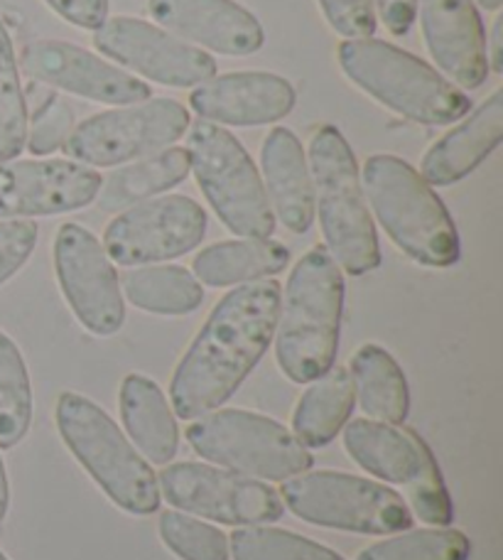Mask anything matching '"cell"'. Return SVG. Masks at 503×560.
I'll return each instance as SVG.
<instances>
[{
	"label": "cell",
	"mask_w": 503,
	"mask_h": 560,
	"mask_svg": "<svg viewBox=\"0 0 503 560\" xmlns=\"http://www.w3.org/2000/svg\"><path fill=\"white\" fill-rule=\"evenodd\" d=\"M280 293L278 280L264 278L219 300L169 382L175 416L192 420L236 394L273 342Z\"/></svg>",
	"instance_id": "cell-1"
},
{
	"label": "cell",
	"mask_w": 503,
	"mask_h": 560,
	"mask_svg": "<svg viewBox=\"0 0 503 560\" xmlns=\"http://www.w3.org/2000/svg\"><path fill=\"white\" fill-rule=\"evenodd\" d=\"M344 271L325 246L300 258L280 293L276 359L290 382L309 384L335 366L341 317H344Z\"/></svg>",
	"instance_id": "cell-2"
},
{
	"label": "cell",
	"mask_w": 503,
	"mask_h": 560,
	"mask_svg": "<svg viewBox=\"0 0 503 560\" xmlns=\"http://www.w3.org/2000/svg\"><path fill=\"white\" fill-rule=\"evenodd\" d=\"M361 187L378 224L408 258L428 268L459 261L461 244L452 214L410 163L390 153L371 155Z\"/></svg>",
	"instance_id": "cell-3"
},
{
	"label": "cell",
	"mask_w": 503,
	"mask_h": 560,
	"mask_svg": "<svg viewBox=\"0 0 503 560\" xmlns=\"http://www.w3.org/2000/svg\"><path fill=\"white\" fill-rule=\"evenodd\" d=\"M309 177L325 248L341 271L366 276L381 266L376 224L366 207L354 150L337 126H321L309 140Z\"/></svg>",
	"instance_id": "cell-4"
},
{
	"label": "cell",
	"mask_w": 503,
	"mask_h": 560,
	"mask_svg": "<svg viewBox=\"0 0 503 560\" xmlns=\"http://www.w3.org/2000/svg\"><path fill=\"white\" fill-rule=\"evenodd\" d=\"M337 62L361 92L416 124L447 126L471 108L469 96L437 69L384 39H344Z\"/></svg>",
	"instance_id": "cell-5"
},
{
	"label": "cell",
	"mask_w": 503,
	"mask_h": 560,
	"mask_svg": "<svg viewBox=\"0 0 503 560\" xmlns=\"http://www.w3.org/2000/svg\"><path fill=\"white\" fill-rule=\"evenodd\" d=\"M55 420L69 453L110 502L136 516L157 512V475L104 408L82 394L65 392L57 398Z\"/></svg>",
	"instance_id": "cell-6"
},
{
	"label": "cell",
	"mask_w": 503,
	"mask_h": 560,
	"mask_svg": "<svg viewBox=\"0 0 503 560\" xmlns=\"http://www.w3.org/2000/svg\"><path fill=\"white\" fill-rule=\"evenodd\" d=\"M187 131L189 170L221 224L241 238H270L276 217L246 148L224 126L201 118Z\"/></svg>",
	"instance_id": "cell-7"
},
{
	"label": "cell",
	"mask_w": 503,
	"mask_h": 560,
	"mask_svg": "<svg viewBox=\"0 0 503 560\" xmlns=\"http://www.w3.org/2000/svg\"><path fill=\"white\" fill-rule=\"evenodd\" d=\"M185 435L199 457L264 482H285L309 472L315 463L309 447L300 443L293 430L276 418L241 408L201 413L192 418Z\"/></svg>",
	"instance_id": "cell-8"
},
{
	"label": "cell",
	"mask_w": 503,
	"mask_h": 560,
	"mask_svg": "<svg viewBox=\"0 0 503 560\" xmlns=\"http://www.w3.org/2000/svg\"><path fill=\"white\" fill-rule=\"evenodd\" d=\"M278 494L283 506L302 522L335 532L390 536L412 526L410 509L398 492L374 479L337 469L290 477Z\"/></svg>",
	"instance_id": "cell-9"
},
{
	"label": "cell",
	"mask_w": 503,
	"mask_h": 560,
	"mask_svg": "<svg viewBox=\"0 0 503 560\" xmlns=\"http://www.w3.org/2000/svg\"><path fill=\"white\" fill-rule=\"evenodd\" d=\"M189 128V112L175 98L118 106L89 116L69 136L65 153L86 167H118L175 145Z\"/></svg>",
	"instance_id": "cell-10"
},
{
	"label": "cell",
	"mask_w": 503,
	"mask_h": 560,
	"mask_svg": "<svg viewBox=\"0 0 503 560\" xmlns=\"http://www.w3.org/2000/svg\"><path fill=\"white\" fill-rule=\"evenodd\" d=\"M157 487L179 512L229 526L273 524L285 512L283 499L264 479L214 465H167L160 469Z\"/></svg>",
	"instance_id": "cell-11"
},
{
	"label": "cell",
	"mask_w": 503,
	"mask_h": 560,
	"mask_svg": "<svg viewBox=\"0 0 503 560\" xmlns=\"http://www.w3.org/2000/svg\"><path fill=\"white\" fill-rule=\"evenodd\" d=\"M207 234V212L185 195L153 197L110 219L104 252L118 266H153L192 252Z\"/></svg>",
	"instance_id": "cell-12"
},
{
	"label": "cell",
	"mask_w": 503,
	"mask_h": 560,
	"mask_svg": "<svg viewBox=\"0 0 503 560\" xmlns=\"http://www.w3.org/2000/svg\"><path fill=\"white\" fill-rule=\"evenodd\" d=\"M55 273L69 310L86 332L114 337L126 323L118 273L98 238L82 224L67 222L55 236Z\"/></svg>",
	"instance_id": "cell-13"
},
{
	"label": "cell",
	"mask_w": 503,
	"mask_h": 560,
	"mask_svg": "<svg viewBox=\"0 0 503 560\" xmlns=\"http://www.w3.org/2000/svg\"><path fill=\"white\" fill-rule=\"evenodd\" d=\"M94 47L126 72L163 86L192 89L217 77V59L209 52L140 18H106L94 30Z\"/></svg>",
	"instance_id": "cell-14"
},
{
	"label": "cell",
	"mask_w": 503,
	"mask_h": 560,
	"mask_svg": "<svg viewBox=\"0 0 503 560\" xmlns=\"http://www.w3.org/2000/svg\"><path fill=\"white\" fill-rule=\"evenodd\" d=\"M20 69L39 84L89 98L94 104L130 106L153 98V89L143 79L130 77L126 69L84 47L59 39L27 43L20 55Z\"/></svg>",
	"instance_id": "cell-15"
},
{
	"label": "cell",
	"mask_w": 503,
	"mask_h": 560,
	"mask_svg": "<svg viewBox=\"0 0 503 560\" xmlns=\"http://www.w3.org/2000/svg\"><path fill=\"white\" fill-rule=\"evenodd\" d=\"M101 175L65 158L0 163V219L77 212L96 202Z\"/></svg>",
	"instance_id": "cell-16"
},
{
	"label": "cell",
	"mask_w": 503,
	"mask_h": 560,
	"mask_svg": "<svg viewBox=\"0 0 503 560\" xmlns=\"http://www.w3.org/2000/svg\"><path fill=\"white\" fill-rule=\"evenodd\" d=\"M157 27L219 55H254L266 43L258 18L236 0H148Z\"/></svg>",
	"instance_id": "cell-17"
},
{
	"label": "cell",
	"mask_w": 503,
	"mask_h": 560,
	"mask_svg": "<svg viewBox=\"0 0 503 560\" xmlns=\"http://www.w3.org/2000/svg\"><path fill=\"white\" fill-rule=\"evenodd\" d=\"M428 52L447 82L471 92L487 82V37L475 0H418Z\"/></svg>",
	"instance_id": "cell-18"
},
{
	"label": "cell",
	"mask_w": 503,
	"mask_h": 560,
	"mask_svg": "<svg viewBox=\"0 0 503 560\" xmlns=\"http://www.w3.org/2000/svg\"><path fill=\"white\" fill-rule=\"evenodd\" d=\"M297 92L276 72H229L199 84L189 104L201 121L217 126H268L295 108Z\"/></svg>",
	"instance_id": "cell-19"
},
{
	"label": "cell",
	"mask_w": 503,
	"mask_h": 560,
	"mask_svg": "<svg viewBox=\"0 0 503 560\" xmlns=\"http://www.w3.org/2000/svg\"><path fill=\"white\" fill-rule=\"evenodd\" d=\"M503 138V89H496L475 114L430 145L420 175L430 187H449L484 163Z\"/></svg>",
	"instance_id": "cell-20"
},
{
	"label": "cell",
	"mask_w": 503,
	"mask_h": 560,
	"mask_svg": "<svg viewBox=\"0 0 503 560\" xmlns=\"http://www.w3.org/2000/svg\"><path fill=\"white\" fill-rule=\"evenodd\" d=\"M260 170L273 217L288 232L307 234L315 222L309 163L300 138L285 126H276L260 145Z\"/></svg>",
	"instance_id": "cell-21"
},
{
	"label": "cell",
	"mask_w": 503,
	"mask_h": 560,
	"mask_svg": "<svg viewBox=\"0 0 503 560\" xmlns=\"http://www.w3.org/2000/svg\"><path fill=\"white\" fill-rule=\"evenodd\" d=\"M118 408L138 453L155 465L173 463L179 450V430L163 388L143 374H128L120 382Z\"/></svg>",
	"instance_id": "cell-22"
},
{
	"label": "cell",
	"mask_w": 503,
	"mask_h": 560,
	"mask_svg": "<svg viewBox=\"0 0 503 560\" xmlns=\"http://www.w3.org/2000/svg\"><path fill=\"white\" fill-rule=\"evenodd\" d=\"M341 430H344V450L349 457L381 482L408 485L416 477L422 445H425L416 430H400L398 425L371 418L349 420Z\"/></svg>",
	"instance_id": "cell-23"
},
{
	"label": "cell",
	"mask_w": 503,
	"mask_h": 560,
	"mask_svg": "<svg viewBox=\"0 0 503 560\" xmlns=\"http://www.w3.org/2000/svg\"><path fill=\"white\" fill-rule=\"evenodd\" d=\"M288 264V246L273 238H236L201 248L195 256L192 273L209 288H229L283 273Z\"/></svg>",
	"instance_id": "cell-24"
},
{
	"label": "cell",
	"mask_w": 503,
	"mask_h": 560,
	"mask_svg": "<svg viewBox=\"0 0 503 560\" xmlns=\"http://www.w3.org/2000/svg\"><path fill=\"white\" fill-rule=\"evenodd\" d=\"M189 175L187 148L169 145L153 155L133 160L126 167H116L106 179H101L96 205L101 212H124V209L163 195L167 189L185 183Z\"/></svg>",
	"instance_id": "cell-25"
},
{
	"label": "cell",
	"mask_w": 503,
	"mask_h": 560,
	"mask_svg": "<svg viewBox=\"0 0 503 560\" xmlns=\"http://www.w3.org/2000/svg\"><path fill=\"white\" fill-rule=\"evenodd\" d=\"M351 382L361 411L371 420L400 425L410 411L408 378L394 354L378 345H361L351 354Z\"/></svg>",
	"instance_id": "cell-26"
},
{
	"label": "cell",
	"mask_w": 503,
	"mask_h": 560,
	"mask_svg": "<svg viewBox=\"0 0 503 560\" xmlns=\"http://www.w3.org/2000/svg\"><path fill=\"white\" fill-rule=\"evenodd\" d=\"M354 382L344 366H331L300 396L293 413V435L305 447H325L349 423L354 411Z\"/></svg>",
	"instance_id": "cell-27"
},
{
	"label": "cell",
	"mask_w": 503,
	"mask_h": 560,
	"mask_svg": "<svg viewBox=\"0 0 503 560\" xmlns=\"http://www.w3.org/2000/svg\"><path fill=\"white\" fill-rule=\"evenodd\" d=\"M118 283L128 303L150 315L183 317L204 303V288L183 266H136Z\"/></svg>",
	"instance_id": "cell-28"
},
{
	"label": "cell",
	"mask_w": 503,
	"mask_h": 560,
	"mask_svg": "<svg viewBox=\"0 0 503 560\" xmlns=\"http://www.w3.org/2000/svg\"><path fill=\"white\" fill-rule=\"evenodd\" d=\"M33 425V384L20 347L0 329V447L13 450Z\"/></svg>",
	"instance_id": "cell-29"
},
{
	"label": "cell",
	"mask_w": 503,
	"mask_h": 560,
	"mask_svg": "<svg viewBox=\"0 0 503 560\" xmlns=\"http://www.w3.org/2000/svg\"><path fill=\"white\" fill-rule=\"evenodd\" d=\"M471 541L465 532L449 526L400 532L394 538L364 548L356 560H467Z\"/></svg>",
	"instance_id": "cell-30"
},
{
	"label": "cell",
	"mask_w": 503,
	"mask_h": 560,
	"mask_svg": "<svg viewBox=\"0 0 503 560\" xmlns=\"http://www.w3.org/2000/svg\"><path fill=\"white\" fill-rule=\"evenodd\" d=\"M234 560H344L337 551L285 528L241 526L229 538Z\"/></svg>",
	"instance_id": "cell-31"
},
{
	"label": "cell",
	"mask_w": 503,
	"mask_h": 560,
	"mask_svg": "<svg viewBox=\"0 0 503 560\" xmlns=\"http://www.w3.org/2000/svg\"><path fill=\"white\" fill-rule=\"evenodd\" d=\"M27 143V106L17 74V57L0 20V163L15 160Z\"/></svg>",
	"instance_id": "cell-32"
},
{
	"label": "cell",
	"mask_w": 503,
	"mask_h": 560,
	"mask_svg": "<svg viewBox=\"0 0 503 560\" xmlns=\"http://www.w3.org/2000/svg\"><path fill=\"white\" fill-rule=\"evenodd\" d=\"M167 551L183 560H229V538L217 526L185 512H165L157 524Z\"/></svg>",
	"instance_id": "cell-33"
},
{
	"label": "cell",
	"mask_w": 503,
	"mask_h": 560,
	"mask_svg": "<svg viewBox=\"0 0 503 560\" xmlns=\"http://www.w3.org/2000/svg\"><path fill=\"white\" fill-rule=\"evenodd\" d=\"M410 514L430 526H449L452 522V499L445 487V479L437 467V459L428 445H422L420 467L416 477L406 485Z\"/></svg>",
	"instance_id": "cell-34"
},
{
	"label": "cell",
	"mask_w": 503,
	"mask_h": 560,
	"mask_svg": "<svg viewBox=\"0 0 503 560\" xmlns=\"http://www.w3.org/2000/svg\"><path fill=\"white\" fill-rule=\"evenodd\" d=\"M74 131V112L65 98H49L45 108H39L27 128V150L33 155H49L65 148Z\"/></svg>",
	"instance_id": "cell-35"
},
{
	"label": "cell",
	"mask_w": 503,
	"mask_h": 560,
	"mask_svg": "<svg viewBox=\"0 0 503 560\" xmlns=\"http://www.w3.org/2000/svg\"><path fill=\"white\" fill-rule=\"evenodd\" d=\"M37 234L33 219H0V285L27 264L37 246Z\"/></svg>",
	"instance_id": "cell-36"
},
{
	"label": "cell",
	"mask_w": 503,
	"mask_h": 560,
	"mask_svg": "<svg viewBox=\"0 0 503 560\" xmlns=\"http://www.w3.org/2000/svg\"><path fill=\"white\" fill-rule=\"evenodd\" d=\"M321 15L337 35L347 39H366L376 33L374 0H317Z\"/></svg>",
	"instance_id": "cell-37"
},
{
	"label": "cell",
	"mask_w": 503,
	"mask_h": 560,
	"mask_svg": "<svg viewBox=\"0 0 503 560\" xmlns=\"http://www.w3.org/2000/svg\"><path fill=\"white\" fill-rule=\"evenodd\" d=\"M59 18L82 30H96L108 18V0H45Z\"/></svg>",
	"instance_id": "cell-38"
},
{
	"label": "cell",
	"mask_w": 503,
	"mask_h": 560,
	"mask_svg": "<svg viewBox=\"0 0 503 560\" xmlns=\"http://www.w3.org/2000/svg\"><path fill=\"white\" fill-rule=\"evenodd\" d=\"M374 8L376 18H381V23L396 37L408 35L418 18V0H374Z\"/></svg>",
	"instance_id": "cell-39"
},
{
	"label": "cell",
	"mask_w": 503,
	"mask_h": 560,
	"mask_svg": "<svg viewBox=\"0 0 503 560\" xmlns=\"http://www.w3.org/2000/svg\"><path fill=\"white\" fill-rule=\"evenodd\" d=\"M491 49H487L489 59V72L501 74L503 72V18L499 15L491 27Z\"/></svg>",
	"instance_id": "cell-40"
},
{
	"label": "cell",
	"mask_w": 503,
	"mask_h": 560,
	"mask_svg": "<svg viewBox=\"0 0 503 560\" xmlns=\"http://www.w3.org/2000/svg\"><path fill=\"white\" fill-rule=\"evenodd\" d=\"M8 506H10V487H8V475H5L3 457H0V524H3V518L8 514Z\"/></svg>",
	"instance_id": "cell-41"
},
{
	"label": "cell",
	"mask_w": 503,
	"mask_h": 560,
	"mask_svg": "<svg viewBox=\"0 0 503 560\" xmlns=\"http://www.w3.org/2000/svg\"><path fill=\"white\" fill-rule=\"evenodd\" d=\"M475 5L484 10H499L503 5V0H475Z\"/></svg>",
	"instance_id": "cell-42"
},
{
	"label": "cell",
	"mask_w": 503,
	"mask_h": 560,
	"mask_svg": "<svg viewBox=\"0 0 503 560\" xmlns=\"http://www.w3.org/2000/svg\"><path fill=\"white\" fill-rule=\"evenodd\" d=\"M0 560H8V558H5V553H3V551H0Z\"/></svg>",
	"instance_id": "cell-43"
}]
</instances>
